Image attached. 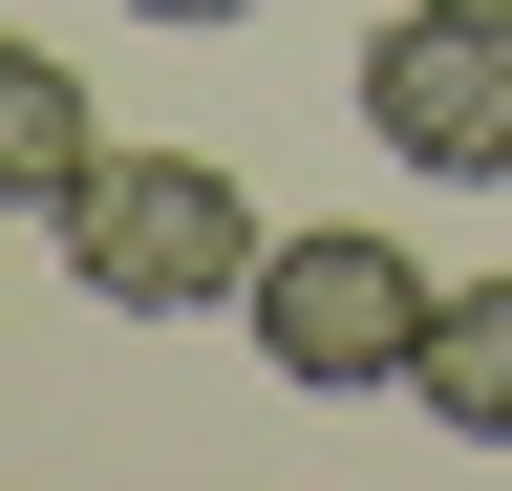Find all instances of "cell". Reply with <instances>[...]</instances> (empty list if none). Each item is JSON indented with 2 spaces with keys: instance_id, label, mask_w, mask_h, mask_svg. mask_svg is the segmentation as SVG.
Returning <instances> with one entry per match:
<instances>
[{
  "instance_id": "cell-6",
  "label": "cell",
  "mask_w": 512,
  "mask_h": 491,
  "mask_svg": "<svg viewBox=\"0 0 512 491\" xmlns=\"http://www.w3.org/2000/svg\"><path fill=\"white\" fill-rule=\"evenodd\" d=\"M128 22H256V0H128Z\"/></svg>"
},
{
  "instance_id": "cell-4",
  "label": "cell",
  "mask_w": 512,
  "mask_h": 491,
  "mask_svg": "<svg viewBox=\"0 0 512 491\" xmlns=\"http://www.w3.org/2000/svg\"><path fill=\"white\" fill-rule=\"evenodd\" d=\"M86 150H107V107L64 43H0V214H64L86 193Z\"/></svg>"
},
{
  "instance_id": "cell-5",
  "label": "cell",
  "mask_w": 512,
  "mask_h": 491,
  "mask_svg": "<svg viewBox=\"0 0 512 491\" xmlns=\"http://www.w3.org/2000/svg\"><path fill=\"white\" fill-rule=\"evenodd\" d=\"M406 406L448 427V449H512V278H448V299H427V363H406Z\"/></svg>"
},
{
  "instance_id": "cell-1",
  "label": "cell",
  "mask_w": 512,
  "mask_h": 491,
  "mask_svg": "<svg viewBox=\"0 0 512 491\" xmlns=\"http://www.w3.org/2000/svg\"><path fill=\"white\" fill-rule=\"evenodd\" d=\"M43 235H64V278H86L107 321H214V299H256L235 150H86V193H64Z\"/></svg>"
},
{
  "instance_id": "cell-2",
  "label": "cell",
  "mask_w": 512,
  "mask_h": 491,
  "mask_svg": "<svg viewBox=\"0 0 512 491\" xmlns=\"http://www.w3.org/2000/svg\"><path fill=\"white\" fill-rule=\"evenodd\" d=\"M427 257H406V235H363V214H320V235H256V299H235V321H256V363H278V385H320V406H342V385H406V363H427Z\"/></svg>"
},
{
  "instance_id": "cell-3",
  "label": "cell",
  "mask_w": 512,
  "mask_h": 491,
  "mask_svg": "<svg viewBox=\"0 0 512 491\" xmlns=\"http://www.w3.org/2000/svg\"><path fill=\"white\" fill-rule=\"evenodd\" d=\"M363 150L512 193V0H384L363 22Z\"/></svg>"
}]
</instances>
